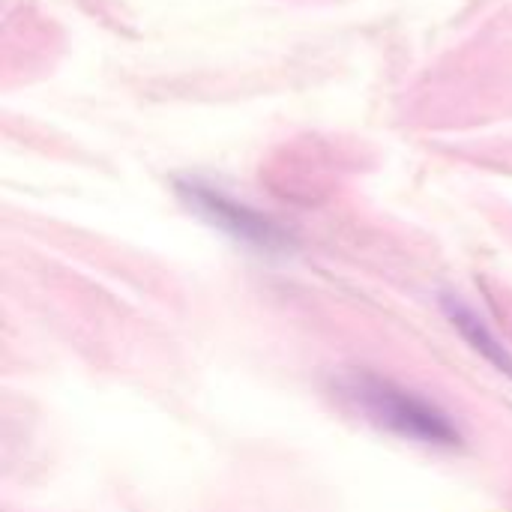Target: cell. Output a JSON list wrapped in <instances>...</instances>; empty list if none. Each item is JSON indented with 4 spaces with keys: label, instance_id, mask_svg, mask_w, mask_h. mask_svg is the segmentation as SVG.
Wrapping results in <instances>:
<instances>
[{
    "label": "cell",
    "instance_id": "6da1fadb",
    "mask_svg": "<svg viewBox=\"0 0 512 512\" xmlns=\"http://www.w3.org/2000/svg\"><path fill=\"white\" fill-rule=\"evenodd\" d=\"M345 390L372 423L402 438L420 444H444V447L459 444V432L444 411H438L423 396L396 387L393 381H381L375 375H354Z\"/></svg>",
    "mask_w": 512,
    "mask_h": 512
},
{
    "label": "cell",
    "instance_id": "7a4b0ae2",
    "mask_svg": "<svg viewBox=\"0 0 512 512\" xmlns=\"http://www.w3.org/2000/svg\"><path fill=\"white\" fill-rule=\"evenodd\" d=\"M183 195L186 201L204 213L207 219H213L219 228L249 240V243H258V246H276L282 243V234L276 231V225H270L267 219H261L258 213L240 207L237 201L225 198L222 192L210 189V186H201V183H186L183 186Z\"/></svg>",
    "mask_w": 512,
    "mask_h": 512
},
{
    "label": "cell",
    "instance_id": "3957f363",
    "mask_svg": "<svg viewBox=\"0 0 512 512\" xmlns=\"http://www.w3.org/2000/svg\"><path fill=\"white\" fill-rule=\"evenodd\" d=\"M450 318H453V324L465 333V339L477 348V351H483L501 372H507L512 375V360L510 354L504 351V345L486 330V324L471 312V309H465L462 303H450Z\"/></svg>",
    "mask_w": 512,
    "mask_h": 512
}]
</instances>
